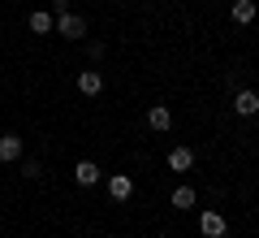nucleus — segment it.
<instances>
[{"instance_id": "f03ea898", "label": "nucleus", "mask_w": 259, "mask_h": 238, "mask_svg": "<svg viewBox=\"0 0 259 238\" xmlns=\"http://www.w3.org/2000/svg\"><path fill=\"white\" fill-rule=\"evenodd\" d=\"M56 35H65V39H82V35H87V18H82V13H74V9L56 13Z\"/></svg>"}, {"instance_id": "20e7f679", "label": "nucleus", "mask_w": 259, "mask_h": 238, "mask_svg": "<svg viewBox=\"0 0 259 238\" xmlns=\"http://www.w3.org/2000/svg\"><path fill=\"white\" fill-rule=\"evenodd\" d=\"M108 195L117 203H125L130 195H134V178H130V174H108Z\"/></svg>"}, {"instance_id": "f257e3e1", "label": "nucleus", "mask_w": 259, "mask_h": 238, "mask_svg": "<svg viewBox=\"0 0 259 238\" xmlns=\"http://www.w3.org/2000/svg\"><path fill=\"white\" fill-rule=\"evenodd\" d=\"M199 234H203V238H225V234H229V221H225V212L203 208V212H199Z\"/></svg>"}, {"instance_id": "0eeeda50", "label": "nucleus", "mask_w": 259, "mask_h": 238, "mask_svg": "<svg viewBox=\"0 0 259 238\" xmlns=\"http://www.w3.org/2000/svg\"><path fill=\"white\" fill-rule=\"evenodd\" d=\"M100 178H104V169L95 165V160H78V165H74V182L78 186H95Z\"/></svg>"}, {"instance_id": "f8f14e48", "label": "nucleus", "mask_w": 259, "mask_h": 238, "mask_svg": "<svg viewBox=\"0 0 259 238\" xmlns=\"http://www.w3.org/2000/svg\"><path fill=\"white\" fill-rule=\"evenodd\" d=\"M168 203H173L177 212H190L194 203H199V195H194V186H186V182H182V186H177L173 195H168Z\"/></svg>"}, {"instance_id": "7ed1b4c3", "label": "nucleus", "mask_w": 259, "mask_h": 238, "mask_svg": "<svg viewBox=\"0 0 259 238\" xmlns=\"http://www.w3.org/2000/svg\"><path fill=\"white\" fill-rule=\"evenodd\" d=\"M22 152H26V143H22V134H0V165H13V160H22Z\"/></svg>"}, {"instance_id": "6e6552de", "label": "nucleus", "mask_w": 259, "mask_h": 238, "mask_svg": "<svg viewBox=\"0 0 259 238\" xmlns=\"http://www.w3.org/2000/svg\"><path fill=\"white\" fill-rule=\"evenodd\" d=\"M233 113L238 117H259V91H238L233 95Z\"/></svg>"}, {"instance_id": "9b49d317", "label": "nucleus", "mask_w": 259, "mask_h": 238, "mask_svg": "<svg viewBox=\"0 0 259 238\" xmlns=\"http://www.w3.org/2000/svg\"><path fill=\"white\" fill-rule=\"evenodd\" d=\"M233 22H238V26H250V22H255L259 18V5H255V0H233Z\"/></svg>"}, {"instance_id": "423d86ee", "label": "nucleus", "mask_w": 259, "mask_h": 238, "mask_svg": "<svg viewBox=\"0 0 259 238\" xmlns=\"http://www.w3.org/2000/svg\"><path fill=\"white\" fill-rule=\"evenodd\" d=\"M168 126H173V113H168V104H151V109H147V130L164 134Z\"/></svg>"}, {"instance_id": "39448f33", "label": "nucleus", "mask_w": 259, "mask_h": 238, "mask_svg": "<svg viewBox=\"0 0 259 238\" xmlns=\"http://www.w3.org/2000/svg\"><path fill=\"white\" fill-rule=\"evenodd\" d=\"M104 91V74L100 70H78V95H100Z\"/></svg>"}, {"instance_id": "1a4fd4ad", "label": "nucleus", "mask_w": 259, "mask_h": 238, "mask_svg": "<svg viewBox=\"0 0 259 238\" xmlns=\"http://www.w3.org/2000/svg\"><path fill=\"white\" fill-rule=\"evenodd\" d=\"M168 169H173V174H186V169H194V147H173V152H168Z\"/></svg>"}, {"instance_id": "9d476101", "label": "nucleus", "mask_w": 259, "mask_h": 238, "mask_svg": "<svg viewBox=\"0 0 259 238\" xmlns=\"http://www.w3.org/2000/svg\"><path fill=\"white\" fill-rule=\"evenodd\" d=\"M26 26L35 30V35H52V30H56V13H48V9H35V13L26 18Z\"/></svg>"}, {"instance_id": "ddd939ff", "label": "nucleus", "mask_w": 259, "mask_h": 238, "mask_svg": "<svg viewBox=\"0 0 259 238\" xmlns=\"http://www.w3.org/2000/svg\"><path fill=\"white\" fill-rule=\"evenodd\" d=\"M22 178H30V182H35V178H44V160H35V156H30V160H22Z\"/></svg>"}]
</instances>
